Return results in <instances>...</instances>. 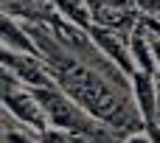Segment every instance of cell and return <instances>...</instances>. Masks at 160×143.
I'll return each instance as SVG.
<instances>
[{
	"mask_svg": "<svg viewBox=\"0 0 160 143\" xmlns=\"http://www.w3.org/2000/svg\"><path fill=\"white\" fill-rule=\"evenodd\" d=\"M62 87H68V93L82 104L84 112H90L101 121H110L115 126L129 124V107L96 73H90L84 67H70V70L62 73Z\"/></svg>",
	"mask_w": 160,
	"mask_h": 143,
	"instance_id": "cell-1",
	"label": "cell"
},
{
	"mask_svg": "<svg viewBox=\"0 0 160 143\" xmlns=\"http://www.w3.org/2000/svg\"><path fill=\"white\" fill-rule=\"evenodd\" d=\"M3 104H6V112L14 115L20 124H31V126H37V129H45V110H42L39 98L31 96L28 90H22L20 84H14L11 73H6Z\"/></svg>",
	"mask_w": 160,
	"mask_h": 143,
	"instance_id": "cell-2",
	"label": "cell"
},
{
	"mask_svg": "<svg viewBox=\"0 0 160 143\" xmlns=\"http://www.w3.org/2000/svg\"><path fill=\"white\" fill-rule=\"evenodd\" d=\"M37 98H39V104H42V110H45V115H48V121L53 126H59V129H82V126H87V112H82L65 96H59L53 90H42V93H37Z\"/></svg>",
	"mask_w": 160,
	"mask_h": 143,
	"instance_id": "cell-3",
	"label": "cell"
},
{
	"mask_svg": "<svg viewBox=\"0 0 160 143\" xmlns=\"http://www.w3.org/2000/svg\"><path fill=\"white\" fill-rule=\"evenodd\" d=\"M3 65H6V73H14L17 81L22 84H31V87H42V90H51V79L42 73V62L39 56H28V53H11V51H3Z\"/></svg>",
	"mask_w": 160,
	"mask_h": 143,
	"instance_id": "cell-4",
	"label": "cell"
},
{
	"mask_svg": "<svg viewBox=\"0 0 160 143\" xmlns=\"http://www.w3.org/2000/svg\"><path fill=\"white\" fill-rule=\"evenodd\" d=\"M3 51H11V53H28V56H39L37 45L28 39V34L11 20L6 17L3 20Z\"/></svg>",
	"mask_w": 160,
	"mask_h": 143,
	"instance_id": "cell-5",
	"label": "cell"
},
{
	"mask_svg": "<svg viewBox=\"0 0 160 143\" xmlns=\"http://www.w3.org/2000/svg\"><path fill=\"white\" fill-rule=\"evenodd\" d=\"M93 37H96V45L107 53V56H112L124 70H135V65L129 62V56H127V45H124V39L121 37H115L112 31H107V28H96L93 31Z\"/></svg>",
	"mask_w": 160,
	"mask_h": 143,
	"instance_id": "cell-6",
	"label": "cell"
},
{
	"mask_svg": "<svg viewBox=\"0 0 160 143\" xmlns=\"http://www.w3.org/2000/svg\"><path fill=\"white\" fill-rule=\"evenodd\" d=\"M129 53H132V62L138 67L135 73H146V76L155 73V48H152V39H146L143 34H132Z\"/></svg>",
	"mask_w": 160,
	"mask_h": 143,
	"instance_id": "cell-7",
	"label": "cell"
},
{
	"mask_svg": "<svg viewBox=\"0 0 160 143\" xmlns=\"http://www.w3.org/2000/svg\"><path fill=\"white\" fill-rule=\"evenodd\" d=\"M3 143H34L22 129H8L6 126V132H3Z\"/></svg>",
	"mask_w": 160,
	"mask_h": 143,
	"instance_id": "cell-8",
	"label": "cell"
},
{
	"mask_svg": "<svg viewBox=\"0 0 160 143\" xmlns=\"http://www.w3.org/2000/svg\"><path fill=\"white\" fill-rule=\"evenodd\" d=\"M129 143H152V141H149V138H132Z\"/></svg>",
	"mask_w": 160,
	"mask_h": 143,
	"instance_id": "cell-9",
	"label": "cell"
},
{
	"mask_svg": "<svg viewBox=\"0 0 160 143\" xmlns=\"http://www.w3.org/2000/svg\"><path fill=\"white\" fill-rule=\"evenodd\" d=\"M158 126H160V107H158Z\"/></svg>",
	"mask_w": 160,
	"mask_h": 143,
	"instance_id": "cell-10",
	"label": "cell"
}]
</instances>
